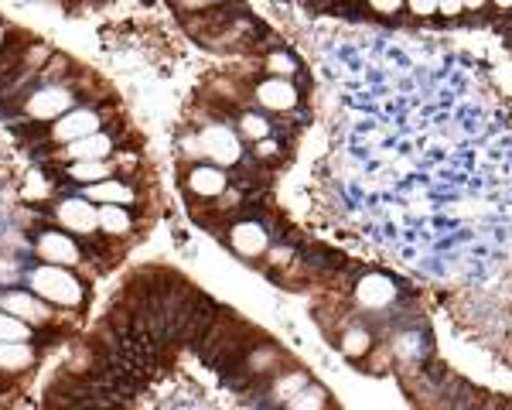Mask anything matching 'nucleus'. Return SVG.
I'll return each mask as SVG.
<instances>
[{"mask_svg": "<svg viewBox=\"0 0 512 410\" xmlns=\"http://www.w3.org/2000/svg\"><path fill=\"white\" fill-rule=\"evenodd\" d=\"M263 72L267 76H284V79H294L297 76V59L291 52H284V48H274V52L263 59Z\"/></svg>", "mask_w": 512, "mask_h": 410, "instance_id": "23", "label": "nucleus"}, {"mask_svg": "<svg viewBox=\"0 0 512 410\" xmlns=\"http://www.w3.org/2000/svg\"><path fill=\"white\" fill-rule=\"evenodd\" d=\"M226 243L239 260H250V264H256V260L267 257L274 236H270V229L263 226L260 219H236V223L226 229Z\"/></svg>", "mask_w": 512, "mask_h": 410, "instance_id": "8", "label": "nucleus"}, {"mask_svg": "<svg viewBox=\"0 0 512 410\" xmlns=\"http://www.w3.org/2000/svg\"><path fill=\"white\" fill-rule=\"evenodd\" d=\"M437 14L448 21L461 18V14H465V0H437Z\"/></svg>", "mask_w": 512, "mask_h": 410, "instance_id": "27", "label": "nucleus"}, {"mask_svg": "<svg viewBox=\"0 0 512 410\" xmlns=\"http://www.w3.org/2000/svg\"><path fill=\"white\" fill-rule=\"evenodd\" d=\"M492 4V0H465V11H485V7H489Z\"/></svg>", "mask_w": 512, "mask_h": 410, "instance_id": "28", "label": "nucleus"}, {"mask_svg": "<svg viewBox=\"0 0 512 410\" xmlns=\"http://www.w3.org/2000/svg\"><path fill=\"white\" fill-rule=\"evenodd\" d=\"M35 253L45 264H62V267H79L82 260H86V250H82L79 236L55 223L35 233Z\"/></svg>", "mask_w": 512, "mask_h": 410, "instance_id": "6", "label": "nucleus"}, {"mask_svg": "<svg viewBox=\"0 0 512 410\" xmlns=\"http://www.w3.org/2000/svg\"><path fill=\"white\" fill-rule=\"evenodd\" d=\"M120 175V161L117 158H86V161H62L59 168V178L65 182L86 188V185H96L103 178H113Z\"/></svg>", "mask_w": 512, "mask_h": 410, "instance_id": "13", "label": "nucleus"}, {"mask_svg": "<svg viewBox=\"0 0 512 410\" xmlns=\"http://www.w3.org/2000/svg\"><path fill=\"white\" fill-rule=\"evenodd\" d=\"M35 332V325H28L24 318L0 308V342H35Z\"/></svg>", "mask_w": 512, "mask_h": 410, "instance_id": "21", "label": "nucleus"}, {"mask_svg": "<svg viewBox=\"0 0 512 410\" xmlns=\"http://www.w3.org/2000/svg\"><path fill=\"white\" fill-rule=\"evenodd\" d=\"M168 4L185 14V18H192V14H205L209 7H216L219 0H168Z\"/></svg>", "mask_w": 512, "mask_h": 410, "instance_id": "24", "label": "nucleus"}, {"mask_svg": "<svg viewBox=\"0 0 512 410\" xmlns=\"http://www.w3.org/2000/svg\"><path fill=\"white\" fill-rule=\"evenodd\" d=\"M55 226L76 233L79 240H93L99 236V205L89 199V195H62V199H52V209H48Z\"/></svg>", "mask_w": 512, "mask_h": 410, "instance_id": "4", "label": "nucleus"}, {"mask_svg": "<svg viewBox=\"0 0 512 410\" xmlns=\"http://www.w3.org/2000/svg\"><path fill=\"white\" fill-rule=\"evenodd\" d=\"M28 287L55 308L76 311L86 305V284L76 277V267L45 264V260H41L38 267L28 270Z\"/></svg>", "mask_w": 512, "mask_h": 410, "instance_id": "3", "label": "nucleus"}, {"mask_svg": "<svg viewBox=\"0 0 512 410\" xmlns=\"http://www.w3.org/2000/svg\"><path fill=\"white\" fill-rule=\"evenodd\" d=\"M24 48V45H21ZM21 48L7 59V52H11V28H7L4 21H0V79L7 82V76H11V86L14 79H18V62H21ZM11 86H7V93H11Z\"/></svg>", "mask_w": 512, "mask_h": 410, "instance_id": "22", "label": "nucleus"}, {"mask_svg": "<svg viewBox=\"0 0 512 410\" xmlns=\"http://www.w3.org/2000/svg\"><path fill=\"white\" fill-rule=\"evenodd\" d=\"M250 100L260 106L263 113H291L301 103V89L294 86V79L284 76H267L260 82H253Z\"/></svg>", "mask_w": 512, "mask_h": 410, "instance_id": "10", "label": "nucleus"}, {"mask_svg": "<svg viewBox=\"0 0 512 410\" xmlns=\"http://www.w3.org/2000/svg\"><path fill=\"white\" fill-rule=\"evenodd\" d=\"M38 349L31 342H0V376H21L35 369Z\"/></svg>", "mask_w": 512, "mask_h": 410, "instance_id": "16", "label": "nucleus"}, {"mask_svg": "<svg viewBox=\"0 0 512 410\" xmlns=\"http://www.w3.org/2000/svg\"><path fill=\"white\" fill-rule=\"evenodd\" d=\"M407 11L414 14L417 21H427L437 14V0H407Z\"/></svg>", "mask_w": 512, "mask_h": 410, "instance_id": "26", "label": "nucleus"}, {"mask_svg": "<svg viewBox=\"0 0 512 410\" xmlns=\"http://www.w3.org/2000/svg\"><path fill=\"white\" fill-rule=\"evenodd\" d=\"M308 380V369H277L267 380V397H274V404H287Z\"/></svg>", "mask_w": 512, "mask_h": 410, "instance_id": "17", "label": "nucleus"}, {"mask_svg": "<svg viewBox=\"0 0 512 410\" xmlns=\"http://www.w3.org/2000/svg\"><path fill=\"white\" fill-rule=\"evenodd\" d=\"M0 308L24 318V322L35 325V328H48L55 318H59L55 315V305H48V301L31 291V287H11V291H4L0 294Z\"/></svg>", "mask_w": 512, "mask_h": 410, "instance_id": "9", "label": "nucleus"}, {"mask_svg": "<svg viewBox=\"0 0 512 410\" xmlns=\"http://www.w3.org/2000/svg\"><path fill=\"white\" fill-rule=\"evenodd\" d=\"M82 195H89L96 205H137L140 202V188L134 178H127V175H113L96 185H86Z\"/></svg>", "mask_w": 512, "mask_h": 410, "instance_id": "14", "label": "nucleus"}, {"mask_svg": "<svg viewBox=\"0 0 512 410\" xmlns=\"http://www.w3.org/2000/svg\"><path fill=\"white\" fill-rule=\"evenodd\" d=\"M400 287L393 284V277L386 274H362L355 284V305L366 311H390Z\"/></svg>", "mask_w": 512, "mask_h": 410, "instance_id": "12", "label": "nucleus"}, {"mask_svg": "<svg viewBox=\"0 0 512 410\" xmlns=\"http://www.w3.org/2000/svg\"><path fill=\"white\" fill-rule=\"evenodd\" d=\"M407 7V0H369V11L373 14H383V18H393Z\"/></svg>", "mask_w": 512, "mask_h": 410, "instance_id": "25", "label": "nucleus"}, {"mask_svg": "<svg viewBox=\"0 0 512 410\" xmlns=\"http://www.w3.org/2000/svg\"><path fill=\"white\" fill-rule=\"evenodd\" d=\"M233 127H236V134L243 137V141H263V137H274V123H270L267 113H256V110H239L236 113V120H233Z\"/></svg>", "mask_w": 512, "mask_h": 410, "instance_id": "19", "label": "nucleus"}, {"mask_svg": "<svg viewBox=\"0 0 512 410\" xmlns=\"http://www.w3.org/2000/svg\"><path fill=\"white\" fill-rule=\"evenodd\" d=\"M287 410H321V407H332V400H328V390L318 387V383H304L301 390L294 393L291 400L284 404Z\"/></svg>", "mask_w": 512, "mask_h": 410, "instance_id": "20", "label": "nucleus"}, {"mask_svg": "<svg viewBox=\"0 0 512 410\" xmlns=\"http://www.w3.org/2000/svg\"><path fill=\"white\" fill-rule=\"evenodd\" d=\"M229 185H233L229 168H219V164H212V161H192L181 171V188H185V195L195 202H216Z\"/></svg>", "mask_w": 512, "mask_h": 410, "instance_id": "7", "label": "nucleus"}, {"mask_svg": "<svg viewBox=\"0 0 512 410\" xmlns=\"http://www.w3.org/2000/svg\"><path fill=\"white\" fill-rule=\"evenodd\" d=\"M492 7H495V11H502V14H512V0H492Z\"/></svg>", "mask_w": 512, "mask_h": 410, "instance_id": "29", "label": "nucleus"}, {"mask_svg": "<svg viewBox=\"0 0 512 410\" xmlns=\"http://www.w3.org/2000/svg\"><path fill=\"white\" fill-rule=\"evenodd\" d=\"M246 141L236 134V127L229 120H209L198 123L195 134L185 137L188 158L192 161H212L219 168H236L246 158Z\"/></svg>", "mask_w": 512, "mask_h": 410, "instance_id": "1", "label": "nucleus"}, {"mask_svg": "<svg viewBox=\"0 0 512 410\" xmlns=\"http://www.w3.org/2000/svg\"><path fill=\"white\" fill-rule=\"evenodd\" d=\"M137 226L134 205H99V236H110V240H123Z\"/></svg>", "mask_w": 512, "mask_h": 410, "instance_id": "15", "label": "nucleus"}, {"mask_svg": "<svg viewBox=\"0 0 512 410\" xmlns=\"http://www.w3.org/2000/svg\"><path fill=\"white\" fill-rule=\"evenodd\" d=\"M55 158L59 161H86V158H117V134L110 130H96V134H86L72 144L55 147Z\"/></svg>", "mask_w": 512, "mask_h": 410, "instance_id": "11", "label": "nucleus"}, {"mask_svg": "<svg viewBox=\"0 0 512 410\" xmlns=\"http://www.w3.org/2000/svg\"><path fill=\"white\" fill-rule=\"evenodd\" d=\"M338 346H342V352L349 359H369V352L376 349V335L369 325L352 322L342 335H338Z\"/></svg>", "mask_w": 512, "mask_h": 410, "instance_id": "18", "label": "nucleus"}, {"mask_svg": "<svg viewBox=\"0 0 512 410\" xmlns=\"http://www.w3.org/2000/svg\"><path fill=\"white\" fill-rule=\"evenodd\" d=\"M106 127V113L99 110V106H72V110H65L59 120L48 123L45 130V144L52 147H62V144H72L79 141V137L86 134H96V130Z\"/></svg>", "mask_w": 512, "mask_h": 410, "instance_id": "5", "label": "nucleus"}, {"mask_svg": "<svg viewBox=\"0 0 512 410\" xmlns=\"http://www.w3.org/2000/svg\"><path fill=\"white\" fill-rule=\"evenodd\" d=\"M79 86L65 79H35L18 96V117L28 123H52L59 120L65 110L79 106Z\"/></svg>", "mask_w": 512, "mask_h": 410, "instance_id": "2", "label": "nucleus"}]
</instances>
